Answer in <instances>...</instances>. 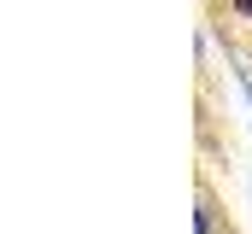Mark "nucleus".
<instances>
[{"mask_svg": "<svg viewBox=\"0 0 252 234\" xmlns=\"http://www.w3.org/2000/svg\"><path fill=\"white\" fill-rule=\"evenodd\" d=\"M229 6H235V12H241V18L252 24V0H229Z\"/></svg>", "mask_w": 252, "mask_h": 234, "instance_id": "obj_3", "label": "nucleus"}, {"mask_svg": "<svg viewBox=\"0 0 252 234\" xmlns=\"http://www.w3.org/2000/svg\"><path fill=\"white\" fill-rule=\"evenodd\" d=\"M193 229H199V234H217V217H211V205H199V217H193Z\"/></svg>", "mask_w": 252, "mask_h": 234, "instance_id": "obj_1", "label": "nucleus"}, {"mask_svg": "<svg viewBox=\"0 0 252 234\" xmlns=\"http://www.w3.org/2000/svg\"><path fill=\"white\" fill-rule=\"evenodd\" d=\"M235 82H241V94H247V100H252V70H247V64H241V58H235Z\"/></svg>", "mask_w": 252, "mask_h": 234, "instance_id": "obj_2", "label": "nucleus"}]
</instances>
